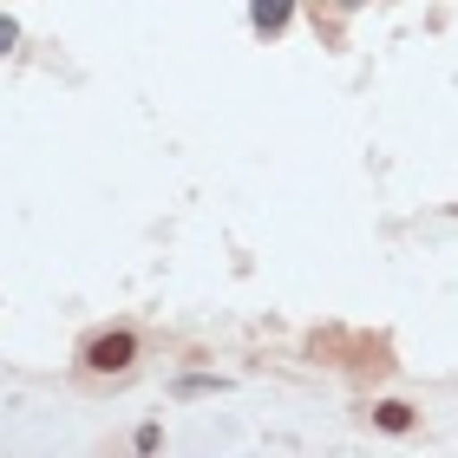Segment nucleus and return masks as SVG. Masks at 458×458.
<instances>
[{
  "label": "nucleus",
  "mask_w": 458,
  "mask_h": 458,
  "mask_svg": "<svg viewBox=\"0 0 458 458\" xmlns=\"http://www.w3.org/2000/svg\"><path fill=\"white\" fill-rule=\"evenodd\" d=\"M131 347H138L131 335H106V341H92V367H106V373H112V367L131 360Z\"/></svg>",
  "instance_id": "f257e3e1"
},
{
  "label": "nucleus",
  "mask_w": 458,
  "mask_h": 458,
  "mask_svg": "<svg viewBox=\"0 0 458 458\" xmlns=\"http://www.w3.org/2000/svg\"><path fill=\"white\" fill-rule=\"evenodd\" d=\"M288 7H295V0H249V13H256L262 33H282L288 27Z\"/></svg>",
  "instance_id": "f03ea898"
},
{
  "label": "nucleus",
  "mask_w": 458,
  "mask_h": 458,
  "mask_svg": "<svg viewBox=\"0 0 458 458\" xmlns=\"http://www.w3.org/2000/svg\"><path fill=\"white\" fill-rule=\"evenodd\" d=\"M406 420H412V412H406V406H400V400H393V406H380V426H386V432H400V426H406Z\"/></svg>",
  "instance_id": "7ed1b4c3"
},
{
  "label": "nucleus",
  "mask_w": 458,
  "mask_h": 458,
  "mask_svg": "<svg viewBox=\"0 0 458 458\" xmlns=\"http://www.w3.org/2000/svg\"><path fill=\"white\" fill-rule=\"evenodd\" d=\"M13 47V20H0V53H7Z\"/></svg>",
  "instance_id": "20e7f679"
}]
</instances>
